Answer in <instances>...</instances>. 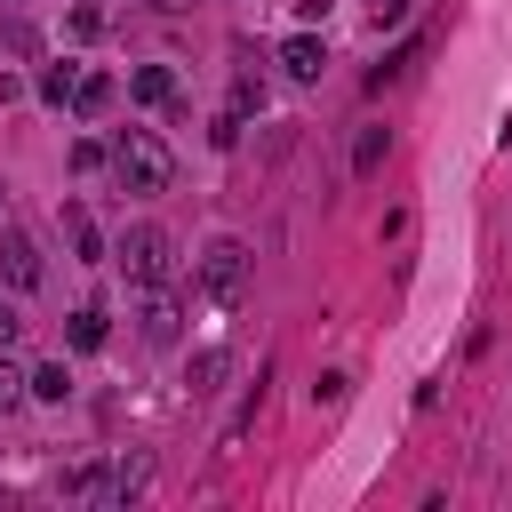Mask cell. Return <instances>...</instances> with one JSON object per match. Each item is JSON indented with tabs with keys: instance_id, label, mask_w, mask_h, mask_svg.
<instances>
[{
	"instance_id": "8",
	"label": "cell",
	"mask_w": 512,
	"mask_h": 512,
	"mask_svg": "<svg viewBox=\"0 0 512 512\" xmlns=\"http://www.w3.org/2000/svg\"><path fill=\"white\" fill-rule=\"evenodd\" d=\"M144 480H152V456H120V464L104 472V496H112V504H128Z\"/></svg>"
},
{
	"instance_id": "1",
	"label": "cell",
	"mask_w": 512,
	"mask_h": 512,
	"mask_svg": "<svg viewBox=\"0 0 512 512\" xmlns=\"http://www.w3.org/2000/svg\"><path fill=\"white\" fill-rule=\"evenodd\" d=\"M112 176H120L128 192H168V184H176V152H168L152 128H120V136H112Z\"/></svg>"
},
{
	"instance_id": "15",
	"label": "cell",
	"mask_w": 512,
	"mask_h": 512,
	"mask_svg": "<svg viewBox=\"0 0 512 512\" xmlns=\"http://www.w3.org/2000/svg\"><path fill=\"white\" fill-rule=\"evenodd\" d=\"M0 48H8V56H40V32H32V24H0Z\"/></svg>"
},
{
	"instance_id": "14",
	"label": "cell",
	"mask_w": 512,
	"mask_h": 512,
	"mask_svg": "<svg viewBox=\"0 0 512 512\" xmlns=\"http://www.w3.org/2000/svg\"><path fill=\"white\" fill-rule=\"evenodd\" d=\"M384 152H392V136H384V128H368V136H360V144H352V168H360V176H368V168H376V160H384Z\"/></svg>"
},
{
	"instance_id": "10",
	"label": "cell",
	"mask_w": 512,
	"mask_h": 512,
	"mask_svg": "<svg viewBox=\"0 0 512 512\" xmlns=\"http://www.w3.org/2000/svg\"><path fill=\"white\" fill-rule=\"evenodd\" d=\"M24 392H32V400H64V392H72V376H64V360H40V368L24 376Z\"/></svg>"
},
{
	"instance_id": "21",
	"label": "cell",
	"mask_w": 512,
	"mask_h": 512,
	"mask_svg": "<svg viewBox=\"0 0 512 512\" xmlns=\"http://www.w3.org/2000/svg\"><path fill=\"white\" fill-rule=\"evenodd\" d=\"M16 336H24V320H16V304H8V296H0V352H8V344H16Z\"/></svg>"
},
{
	"instance_id": "20",
	"label": "cell",
	"mask_w": 512,
	"mask_h": 512,
	"mask_svg": "<svg viewBox=\"0 0 512 512\" xmlns=\"http://www.w3.org/2000/svg\"><path fill=\"white\" fill-rule=\"evenodd\" d=\"M16 400H24V376H16L8 360H0V408H16Z\"/></svg>"
},
{
	"instance_id": "11",
	"label": "cell",
	"mask_w": 512,
	"mask_h": 512,
	"mask_svg": "<svg viewBox=\"0 0 512 512\" xmlns=\"http://www.w3.org/2000/svg\"><path fill=\"white\" fill-rule=\"evenodd\" d=\"M64 336H72V352H96V344H104V312H96V304H80Z\"/></svg>"
},
{
	"instance_id": "16",
	"label": "cell",
	"mask_w": 512,
	"mask_h": 512,
	"mask_svg": "<svg viewBox=\"0 0 512 512\" xmlns=\"http://www.w3.org/2000/svg\"><path fill=\"white\" fill-rule=\"evenodd\" d=\"M72 80H80L72 64H48V72H40V96H48V104H64V96H72Z\"/></svg>"
},
{
	"instance_id": "9",
	"label": "cell",
	"mask_w": 512,
	"mask_h": 512,
	"mask_svg": "<svg viewBox=\"0 0 512 512\" xmlns=\"http://www.w3.org/2000/svg\"><path fill=\"white\" fill-rule=\"evenodd\" d=\"M136 320H144V344H168V336H176V296H160V288H152Z\"/></svg>"
},
{
	"instance_id": "17",
	"label": "cell",
	"mask_w": 512,
	"mask_h": 512,
	"mask_svg": "<svg viewBox=\"0 0 512 512\" xmlns=\"http://www.w3.org/2000/svg\"><path fill=\"white\" fill-rule=\"evenodd\" d=\"M96 32H104V8L80 0V8H72V40H96Z\"/></svg>"
},
{
	"instance_id": "7",
	"label": "cell",
	"mask_w": 512,
	"mask_h": 512,
	"mask_svg": "<svg viewBox=\"0 0 512 512\" xmlns=\"http://www.w3.org/2000/svg\"><path fill=\"white\" fill-rule=\"evenodd\" d=\"M112 96H120V88H112V72H80V80H72V112H80V120L112 112Z\"/></svg>"
},
{
	"instance_id": "2",
	"label": "cell",
	"mask_w": 512,
	"mask_h": 512,
	"mask_svg": "<svg viewBox=\"0 0 512 512\" xmlns=\"http://www.w3.org/2000/svg\"><path fill=\"white\" fill-rule=\"evenodd\" d=\"M120 264H128V280L168 288V272H176V240H168L160 224H136V232H120Z\"/></svg>"
},
{
	"instance_id": "22",
	"label": "cell",
	"mask_w": 512,
	"mask_h": 512,
	"mask_svg": "<svg viewBox=\"0 0 512 512\" xmlns=\"http://www.w3.org/2000/svg\"><path fill=\"white\" fill-rule=\"evenodd\" d=\"M408 16V0H376V24H400Z\"/></svg>"
},
{
	"instance_id": "18",
	"label": "cell",
	"mask_w": 512,
	"mask_h": 512,
	"mask_svg": "<svg viewBox=\"0 0 512 512\" xmlns=\"http://www.w3.org/2000/svg\"><path fill=\"white\" fill-rule=\"evenodd\" d=\"M216 376H224V352H200L192 360V392H216Z\"/></svg>"
},
{
	"instance_id": "19",
	"label": "cell",
	"mask_w": 512,
	"mask_h": 512,
	"mask_svg": "<svg viewBox=\"0 0 512 512\" xmlns=\"http://www.w3.org/2000/svg\"><path fill=\"white\" fill-rule=\"evenodd\" d=\"M64 488H72V496H96V488H104V464H72Z\"/></svg>"
},
{
	"instance_id": "23",
	"label": "cell",
	"mask_w": 512,
	"mask_h": 512,
	"mask_svg": "<svg viewBox=\"0 0 512 512\" xmlns=\"http://www.w3.org/2000/svg\"><path fill=\"white\" fill-rule=\"evenodd\" d=\"M0 224H8V192H0Z\"/></svg>"
},
{
	"instance_id": "12",
	"label": "cell",
	"mask_w": 512,
	"mask_h": 512,
	"mask_svg": "<svg viewBox=\"0 0 512 512\" xmlns=\"http://www.w3.org/2000/svg\"><path fill=\"white\" fill-rule=\"evenodd\" d=\"M64 232H72V248H80V264H96V256H104V240H96V224H88L80 208H64Z\"/></svg>"
},
{
	"instance_id": "13",
	"label": "cell",
	"mask_w": 512,
	"mask_h": 512,
	"mask_svg": "<svg viewBox=\"0 0 512 512\" xmlns=\"http://www.w3.org/2000/svg\"><path fill=\"white\" fill-rule=\"evenodd\" d=\"M232 112H240V120H248V112H264V80H256V72H240V80H232Z\"/></svg>"
},
{
	"instance_id": "3",
	"label": "cell",
	"mask_w": 512,
	"mask_h": 512,
	"mask_svg": "<svg viewBox=\"0 0 512 512\" xmlns=\"http://www.w3.org/2000/svg\"><path fill=\"white\" fill-rule=\"evenodd\" d=\"M200 296L208 304H240L248 296V248L240 240H208L200 248Z\"/></svg>"
},
{
	"instance_id": "5",
	"label": "cell",
	"mask_w": 512,
	"mask_h": 512,
	"mask_svg": "<svg viewBox=\"0 0 512 512\" xmlns=\"http://www.w3.org/2000/svg\"><path fill=\"white\" fill-rule=\"evenodd\" d=\"M320 64H328V48H320L312 32H288V40H280V72H288V80H320Z\"/></svg>"
},
{
	"instance_id": "4",
	"label": "cell",
	"mask_w": 512,
	"mask_h": 512,
	"mask_svg": "<svg viewBox=\"0 0 512 512\" xmlns=\"http://www.w3.org/2000/svg\"><path fill=\"white\" fill-rule=\"evenodd\" d=\"M0 280L8 288H40V240L24 224H0Z\"/></svg>"
},
{
	"instance_id": "6",
	"label": "cell",
	"mask_w": 512,
	"mask_h": 512,
	"mask_svg": "<svg viewBox=\"0 0 512 512\" xmlns=\"http://www.w3.org/2000/svg\"><path fill=\"white\" fill-rule=\"evenodd\" d=\"M128 96H136V104H176V72H168V64H136V72H128Z\"/></svg>"
}]
</instances>
